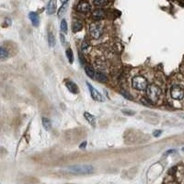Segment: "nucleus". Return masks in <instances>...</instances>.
<instances>
[{"mask_svg":"<svg viewBox=\"0 0 184 184\" xmlns=\"http://www.w3.org/2000/svg\"><path fill=\"white\" fill-rule=\"evenodd\" d=\"M161 94H162L161 88L155 84L149 85L147 88V99L151 103H157L160 99Z\"/></svg>","mask_w":184,"mask_h":184,"instance_id":"f257e3e1","label":"nucleus"},{"mask_svg":"<svg viewBox=\"0 0 184 184\" xmlns=\"http://www.w3.org/2000/svg\"><path fill=\"white\" fill-rule=\"evenodd\" d=\"M132 86L136 90H147V87L149 86L147 78L142 76H135L132 80Z\"/></svg>","mask_w":184,"mask_h":184,"instance_id":"f03ea898","label":"nucleus"},{"mask_svg":"<svg viewBox=\"0 0 184 184\" xmlns=\"http://www.w3.org/2000/svg\"><path fill=\"white\" fill-rule=\"evenodd\" d=\"M68 170L77 174H88L94 170V167L91 165H77L68 167Z\"/></svg>","mask_w":184,"mask_h":184,"instance_id":"7ed1b4c3","label":"nucleus"},{"mask_svg":"<svg viewBox=\"0 0 184 184\" xmlns=\"http://www.w3.org/2000/svg\"><path fill=\"white\" fill-rule=\"evenodd\" d=\"M103 32V26L101 22H94L89 25V33L94 39H99Z\"/></svg>","mask_w":184,"mask_h":184,"instance_id":"20e7f679","label":"nucleus"},{"mask_svg":"<svg viewBox=\"0 0 184 184\" xmlns=\"http://www.w3.org/2000/svg\"><path fill=\"white\" fill-rule=\"evenodd\" d=\"M170 95H171L172 99L177 100V101H181L184 98V89L181 86L175 85L171 87Z\"/></svg>","mask_w":184,"mask_h":184,"instance_id":"39448f33","label":"nucleus"},{"mask_svg":"<svg viewBox=\"0 0 184 184\" xmlns=\"http://www.w3.org/2000/svg\"><path fill=\"white\" fill-rule=\"evenodd\" d=\"M87 87H88V88H89V91H90V95H91V97L93 98V100L94 101H100V102H102V101H104V99H103V96L101 95V93L95 88V87H93L89 83H87Z\"/></svg>","mask_w":184,"mask_h":184,"instance_id":"423d86ee","label":"nucleus"},{"mask_svg":"<svg viewBox=\"0 0 184 184\" xmlns=\"http://www.w3.org/2000/svg\"><path fill=\"white\" fill-rule=\"evenodd\" d=\"M90 9L91 6L88 2H80L77 7V10L80 13H87L88 11H90Z\"/></svg>","mask_w":184,"mask_h":184,"instance_id":"0eeeda50","label":"nucleus"},{"mask_svg":"<svg viewBox=\"0 0 184 184\" xmlns=\"http://www.w3.org/2000/svg\"><path fill=\"white\" fill-rule=\"evenodd\" d=\"M66 87H67V89L71 92V93H74V94H77L78 93V87L76 84L72 81H69V80H67L66 81Z\"/></svg>","mask_w":184,"mask_h":184,"instance_id":"6e6552de","label":"nucleus"},{"mask_svg":"<svg viewBox=\"0 0 184 184\" xmlns=\"http://www.w3.org/2000/svg\"><path fill=\"white\" fill-rule=\"evenodd\" d=\"M29 17H30V19H31V21H32V25H33L34 27L39 26V24H40V17L38 16V14H36L35 12H30Z\"/></svg>","mask_w":184,"mask_h":184,"instance_id":"1a4fd4ad","label":"nucleus"},{"mask_svg":"<svg viewBox=\"0 0 184 184\" xmlns=\"http://www.w3.org/2000/svg\"><path fill=\"white\" fill-rule=\"evenodd\" d=\"M56 11V0H50L48 6H47V13L52 15L55 13Z\"/></svg>","mask_w":184,"mask_h":184,"instance_id":"9d476101","label":"nucleus"},{"mask_svg":"<svg viewBox=\"0 0 184 184\" xmlns=\"http://www.w3.org/2000/svg\"><path fill=\"white\" fill-rule=\"evenodd\" d=\"M92 17L96 20H100V19L105 17V12L102 9H95L92 12Z\"/></svg>","mask_w":184,"mask_h":184,"instance_id":"9b49d317","label":"nucleus"},{"mask_svg":"<svg viewBox=\"0 0 184 184\" xmlns=\"http://www.w3.org/2000/svg\"><path fill=\"white\" fill-rule=\"evenodd\" d=\"M84 117L86 118V120L92 125V126H95L96 124V118L94 117L92 114L88 113V112H85L84 113Z\"/></svg>","mask_w":184,"mask_h":184,"instance_id":"f8f14e48","label":"nucleus"},{"mask_svg":"<svg viewBox=\"0 0 184 184\" xmlns=\"http://www.w3.org/2000/svg\"><path fill=\"white\" fill-rule=\"evenodd\" d=\"M82 23L80 21H77V20H75L73 21V24H72V30L74 32H78L79 31H81L82 29Z\"/></svg>","mask_w":184,"mask_h":184,"instance_id":"ddd939ff","label":"nucleus"},{"mask_svg":"<svg viewBox=\"0 0 184 184\" xmlns=\"http://www.w3.org/2000/svg\"><path fill=\"white\" fill-rule=\"evenodd\" d=\"M85 72H86V74L90 77V78H94V76H95V70L92 68L91 67H89V66H87V67H85Z\"/></svg>","mask_w":184,"mask_h":184,"instance_id":"4468645a","label":"nucleus"},{"mask_svg":"<svg viewBox=\"0 0 184 184\" xmlns=\"http://www.w3.org/2000/svg\"><path fill=\"white\" fill-rule=\"evenodd\" d=\"M96 79H97L98 81H100V82H107V81H108L106 76H105L104 74L101 73V72L96 73Z\"/></svg>","mask_w":184,"mask_h":184,"instance_id":"2eb2a0df","label":"nucleus"},{"mask_svg":"<svg viewBox=\"0 0 184 184\" xmlns=\"http://www.w3.org/2000/svg\"><path fill=\"white\" fill-rule=\"evenodd\" d=\"M42 125H43V127H44L45 130L49 131L51 129V126H52L50 120L48 118H42Z\"/></svg>","mask_w":184,"mask_h":184,"instance_id":"dca6fc26","label":"nucleus"},{"mask_svg":"<svg viewBox=\"0 0 184 184\" xmlns=\"http://www.w3.org/2000/svg\"><path fill=\"white\" fill-rule=\"evenodd\" d=\"M7 56H8L7 51L5 49L4 46H1V50H0V58H1L2 60H4V59L7 58Z\"/></svg>","mask_w":184,"mask_h":184,"instance_id":"f3484780","label":"nucleus"},{"mask_svg":"<svg viewBox=\"0 0 184 184\" xmlns=\"http://www.w3.org/2000/svg\"><path fill=\"white\" fill-rule=\"evenodd\" d=\"M48 42L51 47H53L55 45V38H54V35L52 32H50L48 35Z\"/></svg>","mask_w":184,"mask_h":184,"instance_id":"a211bd4d","label":"nucleus"},{"mask_svg":"<svg viewBox=\"0 0 184 184\" xmlns=\"http://www.w3.org/2000/svg\"><path fill=\"white\" fill-rule=\"evenodd\" d=\"M67 4H64V5L60 7L59 11H58V17H63V16H64V14L67 12Z\"/></svg>","mask_w":184,"mask_h":184,"instance_id":"6ab92c4d","label":"nucleus"},{"mask_svg":"<svg viewBox=\"0 0 184 184\" xmlns=\"http://www.w3.org/2000/svg\"><path fill=\"white\" fill-rule=\"evenodd\" d=\"M60 28H61V32L63 33H67V23L66 19H62Z\"/></svg>","mask_w":184,"mask_h":184,"instance_id":"aec40b11","label":"nucleus"},{"mask_svg":"<svg viewBox=\"0 0 184 184\" xmlns=\"http://www.w3.org/2000/svg\"><path fill=\"white\" fill-rule=\"evenodd\" d=\"M94 4L98 7H103L106 6L109 2V0H93Z\"/></svg>","mask_w":184,"mask_h":184,"instance_id":"412c9836","label":"nucleus"},{"mask_svg":"<svg viewBox=\"0 0 184 184\" xmlns=\"http://www.w3.org/2000/svg\"><path fill=\"white\" fill-rule=\"evenodd\" d=\"M66 53H67V59H68V61H69V63H73V61H74V57H73V52L72 50L69 48V49H67V52H66Z\"/></svg>","mask_w":184,"mask_h":184,"instance_id":"4be33fe9","label":"nucleus"},{"mask_svg":"<svg viewBox=\"0 0 184 184\" xmlns=\"http://www.w3.org/2000/svg\"><path fill=\"white\" fill-rule=\"evenodd\" d=\"M122 113L126 115H134V112L130 110H122Z\"/></svg>","mask_w":184,"mask_h":184,"instance_id":"5701e85b","label":"nucleus"},{"mask_svg":"<svg viewBox=\"0 0 184 184\" xmlns=\"http://www.w3.org/2000/svg\"><path fill=\"white\" fill-rule=\"evenodd\" d=\"M88 43H87V42H83V44H82V51L83 52H86V51L88 49Z\"/></svg>","mask_w":184,"mask_h":184,"instance_id":"b1692460","label":"nucleus"},{"mask_svg":"<svg viewBox=\"0 0 184 184\" xmlns=\"http://www.w3.org/2000/svg\"><path fill=\"white\" fill-rule=\"evenodd\" d=\"M160 134H162V131H161V130H157V131H154V133H153V134H154V136H156V137H158V136L160 135Z\"/></svg>","mask_w":184,"mask_h":184,"instance_id":"393cba45","label":"nucleus"},{"mask_svg":"<svg viewBox=\"0 0 184 184\" xmlns=\"http://www.w3.org/2000/svg\"><path fill=\"white\" fill-rule=\"evenodd\" d=\"M86 146H87V142L85 141V142H83L80 146H79V148H81V149H84L85 147H86Z\"/></svg>","mask_w":184,"mask_h":184,"instance_id":"a878e982","label":"nucleus"},{"mask_svg":"<svg viewBox=\"0 0 184 184\" xmlns=\"http://www.w3.org/2000/svg\"><path fill=\"white\" fill-rule=\"evenodd\" d=\"M67 1H68V0H61V2H62L63 4H66Z\"/></svg>","mask_w":184,"mask_h":184,"instance_id":"bb28decb","label":"nucleus"},{"mask_svg":"<svg viewBox=\"0 0 184 184\" xmlns=\"http://www.w3.org/2000/svg\"><path fill=\"white\" fill-rule=\"evenodd\" d=\"M183 151H184V147H183Z\"/></svg>","mask_w":184,"mask_h":184,"instance_id":"cd10ccee","label":"nucleus"}]
</instances>
